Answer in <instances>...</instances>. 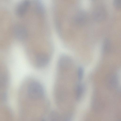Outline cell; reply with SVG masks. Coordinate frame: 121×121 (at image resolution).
<instances>
[{
	"label": "cell",
	"mask_w": 121,
	"mask_h": 121,
	"mask_svg": "<svg viewBox=\"0 0 121 121\" xmlns=\"http://www.w3.org/2000/svg\"><path fill=\"white\" fill-rule=\"evenodd\" d=\"M27 92L30 98L35 99L41 98L44 94V90L42 86L36 82H32L29 84Z\"/></svg>",
	"instance_id": "6da1fadb"
},
{
	"label": "cell",
	"mask_w": 121,
	"mask_h": 121,
	"mask_svg": "<svg viewBox=\"0 0 121 121\" xmlns=\"http://www.w3.org/2000/svg\"><path fill=\"white\" fill-rule=\"evenodd\" d=\"M92 16L96 21L100 22L103 21L105 19L106 13L105 10L101 6L96 7L93 10Z\"/></svg>",
	"instance_id": "7a4b0ae2"
},
{
	"label": "cell",
	"mask_w": 121,
	"mask_h": 121,
	"mask_svg": "<svg viewBox=\"0 0 121 121\" xmlns=\"http://www.w3.org/2000/svg\"><path fill=\"white\" fill-rule=\"evenodd\" d=\"M30 4L29 0H24L20 2L16 9V13L19 17H22L26 13Z\"/></svg>",
	"instance_id": "3957f363"
},
{
	"label": "cell",
	"mask_w": 121,
	"mask_h": 121,
	"mask_svg": "<svg viewBox=\"0 0 121 121\" xmlns=\"http://www.w3.org/2000/svg\"><path fill=\"white\" fill-rule=\"evenodd\" d=\"M14 31L16 37L19 40H25L28 36V33L27 29L21 25L18 24L16 25Z\"/></svg>",
	"instance_id": "277c9868"
},
{
	"label": "cell",
	"mask_w": 121,
	"mask_h": 121,
	"mask_svg": "<svg viewBox=\"0 0 121 121\" xmlns=\"http://www.w3.org/2000/svg\"><path fill=\"white\" fill-rule=\"evenodd\" d=\"M49 60V57L46 54L43 53L39 54L36 57V65L40 67H44L48 64Z\"/></svg>",
	"instance_id": "5b68a950"
},
{
	"label": "cell",
	"mask_w": 121,
	"mask_h": 121,
	"mask_svg": "<svg viewBox=\"0 0 121 121\" xmlns=\"http://www.w3.org/2000/svg\"><path fill=\"white\" fill-rule=\"evenodd\" d=\"M87 20V16L84 11H81L78 12L74 17V21L77 24L80 26L85 25Z\"/></svg>",
	"instance_id": "8992f818"
},
{
	"label": "cell",
	"mask_w": 121,
	"mask_h": 121,
	"mask_svg": "<svg viewBox=\"0 0 121 121\" xmlns=\"http://www.w3.org/2000/svg\"><path fill=\"white\" fill-rule=\"evenodd\" d=\"M84 87L81 84H78L76 89V98L78 100H80L81 98L84 91Z\"/></svg>",
	"instance_id": "52a82bcc"
},
{
	"label": "cell",
	"mask_w": 121,
	"mask_h": 121,
	"mask_svg": "<svg viewBox=\"0 0 121 121\" xmlns=\"http://www.w3.org/2000/svg\"><path fill=\"white\" fill-rule=\"evenodd\" d=\"M69 59L66 56H62L60 59L59 61V65L62 68L67 67L69 63Z\"/></svg>",
	"instance_id": "ba28073f"
},
{
	"label": "cell",
	"mask_w": 121,
	"mask_h": 121,
	"mask_svg": "<svg viewBox=\"0 0 121 121\" xmlns=\"http://www.w3.org/2000/svg\"><path fill=\"white\" fill-rule=\"evenodd\" d=\"M108 85L111 88H113L117 85V79L116 77L114 75H110L108 78Z\"/></svg>",
	"instance_id": "9c48e42d"
},
{
	"label": "cell",
	"mask_w": 121,
	"mask_h": 121,
	"mask_svg": "<svg viewBox=\"0 0 121 121\" xmlns=\"http://www.w3.org/2000/svg\"><path fill=\"white\" fill-rule=\"evenodd\" d=\"M37 11L39 13L42 14L45 11V8L43 4L39 0H37L35 2V6Z\"/></svg>",
	"instance_id": "30bf717a"
},
{
	"label": "cell",
	"mask_w": 121,
	"mask_h": 121,
	"mask_svg": "<svg viewBox=\"0 0 121 121\" xmlns=\"http://www.w3.org/2000/svg\"><path fill=\"white\" fill-rule=\"evenodd\" d=\"M110 43L109 39H106L104 42L103 46L102 51L104 52H108L110 48Z\"/></svg>",
	"instance_id": "8fae6325"
},
{
	"label": "cell",
	"mask_w": 121,
	"mask_h": 121,
	"mask_svg": "<svg viewBox=\"0 0 121 121\" xmlns=\"http://www.w3.org/2000/svg\"><path fill=\"white\" fill-rule=\"evenodd\" d=\"M77 71L78 79L79 80H81L83 77L84 73V69L82 67H79L78 68Z\"/></svg>",
	"instance_id": "7c38bea8"
},
{
	"label": "cell",
	"mask_w": 121,
	"mask_h": 121,
	"mask_svg": "<svg viewBox=\"0 0 121 121\" xmlns=\"http://www.w3.org/2000/svg\"><path fill=\"white\" fill-rule=\"evenodd\" d=\"M7 82V78L4 75H0V86H4Z\"/></svg>",
	"instance_id": "4fadbf2b"
},
{
	"label": "cell",
	"mask_w": 121,
	"mask_h": 121,
	"mask_svg": "<svg viewBox=\"0 0 121 121\" xmlns=\"http://www.w3.org/2000/svg\"><path fill=\"white\" fill-rule=\"evenodd\" d=\"M113 2L114 5L116 8L118 9H120L121 6V0H114Z\"/></svg>",
	"instance_id": "5bb4252c"
},
{
	"label": "cell",
	"mask_w": 121,
	"mask_h": 121,
	"mask_svg": "<svg viewBox=\"0 0 121 121\" xmlns=\"http://www.w3.org/2000/svg\"><path fill=\"white\" fill-rule=\"evenodd\" d=\"M41 121H45L44 120H42Z\"/></svg>",
	"instance_id": "9a60e30c"
}]
</instances>
